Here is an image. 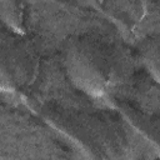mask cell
Returning <instances> with one entry per match:
<instances>
[{
  "instance_id": "obj_4",
  "label": "cell",
  "mask_w": 160,
  "mask_h": 160,
  "mask_svg": "<svg viewBox=\"0 0 160 160\" xmlns=\"http://www.w3.org/2000/svg\"><path fill=\"white\" fill-rule=\"evenodd\" d=\"M120 30L136 35L150 20V0H89Z\"/></svg>"
},
{
  "instance_id": "obj_3",
  "label": "cell",
  "mask_w": 160,
  "mask_h": 160,
  "mask_svg": "<svg viewBox=\"0 0 160 160\" xmlns=\"http://www.w3.org/2000/svg\"><path fill=\"white\" fill-rule=\"evenodd\" d=\"M39 71L40 59L30 45L0 42V91H28L38 80Z\"/></svg>"
},
{
  "instance_id": "obj_1",
  "label": "cell",
  "mask_w": 160,
  "mask_h": 160,
  "mask_svg": "<svg viewBox=\"0 0 160 160\" xmlns=\"http://www.w3.org/2000/svg\"><path fill=\"white\" fill-rule=\"evenodd\" d=\"M64 66L70 81L92 98H115L132 75L130 56L115 42L98 35H78L66 41Z\"/></svg>"
},
{
  "instance_id": "obj_2",
  "label": "cell",
  "mask_w": 160,
  "mask_h": 160,
  "mask_svg": "<svg viewBox=\"0 0 160 160\" xmlns=\"http://www.w3.org/2000/svg\"><path fill=\"white\" fill-rule=\"evenodd\" d=\"M42 118L90 158L118 159L128 151L125 130L108 115L49 104Z\"/></svg>"
}]
</instances>
